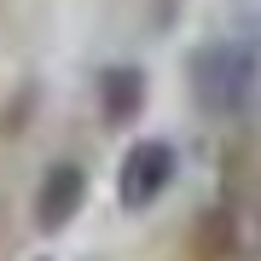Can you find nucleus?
Returning a JSON list of instances; mask_svg holds the SVG:
<instances>
[{
    "label": "nucleus",
    "mask_w": 261,
    "mask_h": 261,
    "mask_svg": "<svg viewBox=\"0 0 261 261\" xmlns=\"http://www.w3.org/2000/svg\"><path fill=\"white\" fill-rule=\"evenodd\" d=\"M255 53L244 41H203L186 64V82H192V105L203 116H238L255 93Z\"/></svg>",
    "instance_id": "f257e3e1"
},
{
    "label": "nucleus",
    "mask_w": 261,
    "mask_h": 261,
    "mask_svg": "<svg viewBox=\"0 0 261 261\" xmlns=\"http://www.w3.org/2000/svg\"><path fill=\"white\" fill-rule=\"evenodd\" d=\"M174 168H180V157H174V145L168 140H134L128 151H122V168H116V197H122V209H151L157 197L174 186Z\"/></svg>",
    "instance_id": "f03ea898"
},
{
    "label": "nucleus",
    "mask_w": 261,
    "mask_h": 261,
    "mask_svg": "<svg viewBox=\"0 0 261 261\" xmlns=\"http://www.w3.org/2000/svg\"><path fill=\"white\" fill-rule=\"evenodd\" d=\"M87 203V168L82 163H53L47 174H41V186H35V226L41 232H64V226L82 215Z\"/></svg>",
    "instance_id": "7ed1b4c3"
},
{
    "label": "nucleus",
    "mask_w": 261,
    "mask_h": 261,
    "mask_svg": "<svg viewBox=\"0 0 261 261\" xmlns=\"http://www.w3.org/2000/svg\"><path fill=\"white\" fill-rule=\"evenodd\" d=\"M145 70L140 64H111L99 75V111H105V122L111 128H128V122H140V111H145Z\"/></svg>",
    "instance_id": "20e7f679"
}]
</instances>
